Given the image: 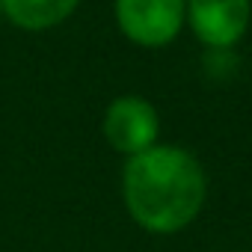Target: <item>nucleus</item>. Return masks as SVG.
I'll return each instance as SVG.
<instances>
[{
	"label": "nucleus",
	"mask_w": 252,
	"mask_h": 252,
	"mask_svg": "<svg viewBox=\"0 0 252 252\" xmlns=\"http://www.w3.org/2000/svg\"><path fill=\"white\" fill-rule=\"evenodd\" d=\"M158 134L160 116L152 101L140 95H119L110 101L104 113V137L119 155L131 158L158 146Z\"/></svg>",
	"instance_id": "obj_3"
},
{
	"label": "nucleus",
	"mask_w": 252,
	"mask_h": 252,
	"mask_svg": "<svg viewBox=\"0 0 252 252\" xmlns=\"http://www.w3.org/2000/svg\"><path fill=\"white\" fill-rule=\"evenodd\" d=\"M0 15H3V9H0Z\"/></svg>",
	"instance_id": "obj_6"
},
{
	"label": "nucleus",
	"mask_w": 252,
	"mask_h": 252,
	"mask_svg": "<svg viewBox=\"0 0 252 252\" xmlns=\"http://www.w3.org/2000/svg\"><path fill=\"white\" fill-rule=\"evenodd\" d=\"M187 0H113L122 36L140 48H166L184 27Z\"/></svg>",
	"instance_id": "obj_2"
},
{
	"label": "nucleus",
	"mask_w": 252,
	"mask_h": 252,
	"mask_svg": "<svg viewBox=\"0 0 252 252\" xmlns=\"http://www.w3.org/2000/svg\"><path fill=\"white\" fill-rule=\"evenodd\" d=\"M208 178L199 158L181 146H152L122 169V199L131 220L152 234H178L199 217Z\"/></svg>",
	"instance_id": "obj_1"
},
{
	"label": "nucleus",
	"mask_w": 252,
	"mask_h": 252,
	"mask_svg": "<svg viewBox=\"0 0 252 252\" xmlns=\"http://www.w3.org/2000/svg\"><path fill=\"white\" fill-rule=\"evenodd\" d=\"M252 18V0H187L184 24H190L193 36L211 51L234 48Z\"/></svg>",
	"instance_id": "obj_4"
},
{
	"label": "nucleus",
	"mask_w": 252,
	"mask_h": 252,
	"mask_svg": "<svg viewBox=\"0 0 252 252\" xmlns=\"http://www.w3.org/2000/svg\"><path fill=\"white\" fill-rule=\"evenodd\" d=\"M80 0H0L3 18L12 21L18 30H51L74 15Z\"/></svg>",
	"instance_id": "obj_5"
}]
</instances>
